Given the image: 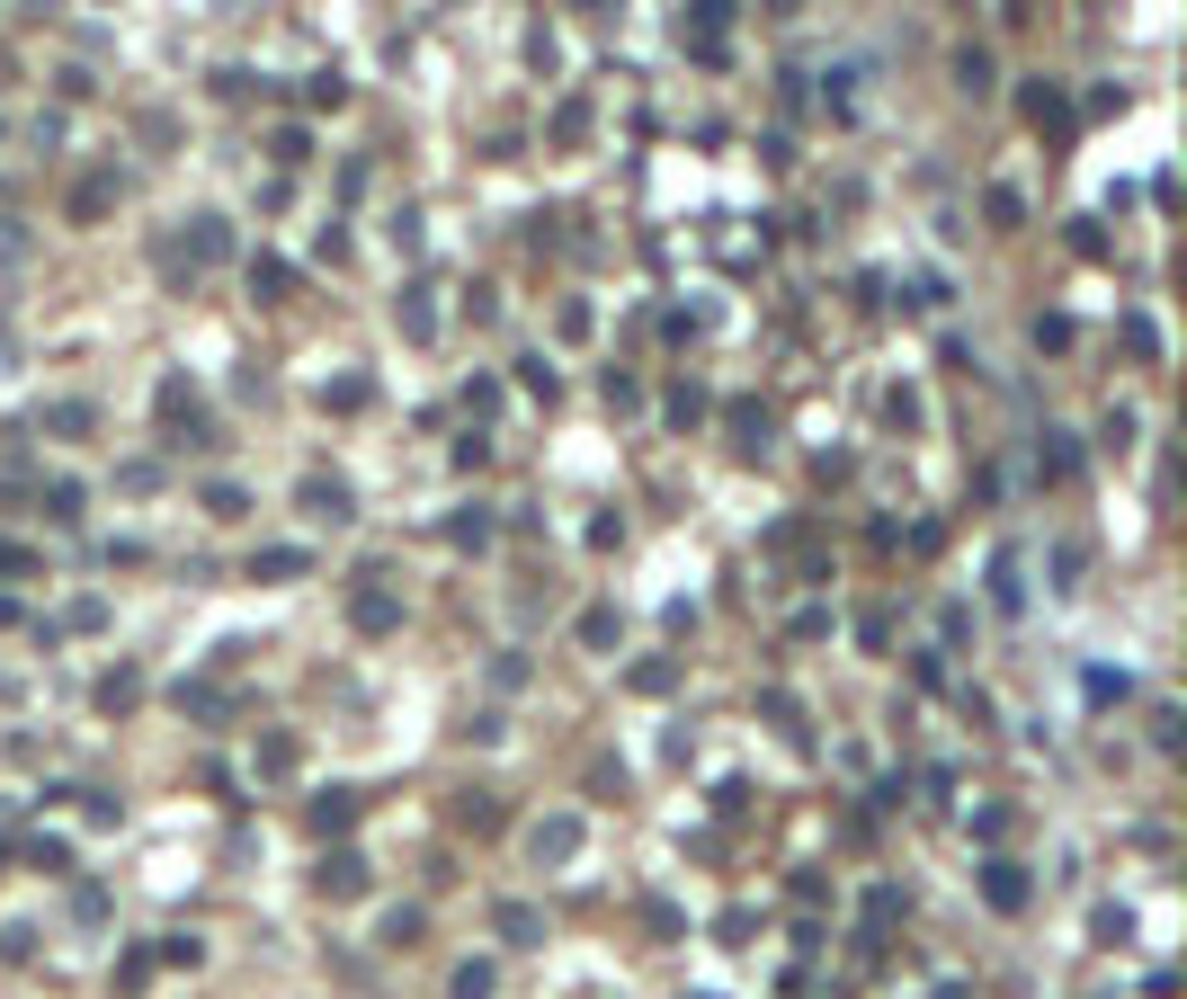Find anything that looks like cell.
Instances as JSON below:
<instances>
[{"label":"cell","instance_id":"1","mask_svg":"<svg viewBox=\"0 0 1187 999\" xmlns=\"http://www.w3.org/2000/svg\"><path fill=\"white\" fill-rule=\"evenodd\" d=\"M295 500H304V518H313V526H349V518H358V500H349V483H321V474H313V483H304Z\"/></svg>","mask_w":1187,"mask_h":999},{"label":"cell","instance_id":"2","mask_svg":"<svg viewBox=\"0 0 1187 999\" xmlns=\"http://www.w3.org/2000/svg\"><path fill=\"white\" fill-rule=\"evenodd\" d=\"M321 893H331V901H349V893H366V856H321Z\"/></svg>","mask_w":1187,"mask_h":999},{"label":"cell","instance_id":"3","mask_svg":"<svg viewBox=\"0 0 1187 999\" xmlns=\"http://www.w3.org/2000/svg\"><path fill=\"white\" fill-rule=\"evenodd\" d=\"M982 893H992L1001 910H1018V901H1027V875H1018L1009 856H992V865H982Z\"/></svg>","mask_w":1187,"mask_h":999},{"label":"cell","instance_id":"4","mask_svg":"<svg viewBox=\"0 0 1187 999\" xmlns=\"http://www.w3.org/2000/svg\"><path fill=\"white\" fill-rule=\"evenodd\" d=\"M393 321H403L411 340H429V330H438V313H429V286H403V295H393Z\"/></svg>","mask_w":1187,"mask_h":999},{"label":"cell","instance_id":"5","mask_svg":"<svg viewBox=\"0 0 1187 999\" xmlns=\"http://www.w3.org/2000/svg\"><path fill=\"white\" fill-rule=\"evenodd\" d=\"M491 919H500V938H509V946H536V938H545V919L527 910V901H500Z\"/></svg>","mask_w":1187,"mask_h":999},{"label":"cell","instance_id":"6","mask_svg":"<svg viewBox=\"0 0 1187 999\" xmlns=\"http://www.w3.org/2000/svg\"><path fill=\"white\" fill-rule=\"evenodd\" d=\"M580 848V813H554V821H536V856H572Z\"/></svg>","mask_w":1187,"mask_h":999},{"label":"cell","instance_id":"7","mask_svg":"<svg viewBox=\"0 0 1187 999\" xmlns=\"http://www.w3.org/2000/svg\"><path fill=\"white\" fill-rule=\"evenodd\" d=\"M295 571H304V545H269L250 563V580H295Z\"/></svg>","mask_w":1187,"mask_h":999},{"label":"cell","instance_id":"8","mask_svg":"<svg viewBox=\"0 0 1187 999\" xmlns=\"http://www.w3.org/2000/svg\"><path fill=\"white\" fill-rule=\"evenodd\" d=\"M956 81L982 99V90H992V54H982V45H964V54H956Z\"/></svg>","mask_w":1187,"mask_h":999},{"label":"cell","instance_id":"9","mask_svg":"<svg viewBox=\"0 0 1187 999\" xmlns=\"http://www.w3.org/2000/svg\"><path fill=\"white\" fill-rule=\"evenodd\" d=\"M196 259H233V232H224V215H196Z\"/></svg>","mask_w":1187,"mask_h":999},{"label":"cell","instance_id":"10","mask_svg":"<svg viewBox=\"0 0 1187 999\" xmlns=\"http://www.w3.org/2000/svg\"><path fill=\"white\" fill-rule=\"evenodd\" d=\"M135 696H144V679H135V670H116V679H99V705H108V714H125Z\"/></svg>","mask_w":1187,"mask_h":999},{"label":"cell","instance_id":"11","mask_svg":"<svg viewBox=\"0 0 1187 999\" xmlns=\"http://www.w3.org/2000/svg\"><path fill=\"white\" fill-rule=\"evenodd\" d=\"M349 821H358L349 794H321V804H313V830H349Z\"/></svg>","mask_w":1187,"mask_h":999},{"label":"cell","instance_id":"12","mask_svg":"<svg viewBox=\"0 0 1187 999\" xmlns=\"http://www.w3.org/2000/svg\"><path fill=\"white\" fill-rule=\"evenodd\" d=\"M992 598H1001V608H1018V598H1027V589H1018V554L992 563Z\"/></svg>","mask_w":1187,"mask_h":999},{"label":"cell","instance_id":"13","mask_svg":"<svg viewBox=\"0 0 1187 999\" xmlns=\"http://www.w3.org/2000/svg\"><path fill=\"white\" fill-rule=\"evenodd\" d=\"M250 286H259V304H278L286 295V269H278V259H250Z\"/></svg>","mask_w":1187,"mask_h":999},{"label":"cell","instance_id":"14","mask_svg":"<svg viewBox=\"0 0 1187 999\" xmlns=\"http://www.w3.org/2000/svg\"><path fill=\"white\" fill-rule=\"evenodd\" d=\"M580 643H589V651H608V643H617V616H608V608H589V616H580Z\"/></svg>","mask_w":1187,"mask_h":999},{"label":"cell","instance_id":"15","mask_svg":"<svg viewBox=\"0 0 1187 999\" xmlns=\"http://www.w3.org/2000/svg\"><path fill=\"white\" fill-rule=\"evenodd\" d=\"M45 429H63V438H81V429H90V402H54V411H45Z\"/></svg>","mask_w":1187,"mask_h":999},{"label":"cell","instance_id":"16","mask_svg":"<svg viewBox=\"0 0 1187 999\" xmlns=\"http://www.w3.org/2000/svg\"><path fill=\"white\" fill-rule=\"evenodd\" d=\"M358 625H366V634H384V625H393V598H384V589H366V598H358Z\"/></svg>","mask_w":1187,"mask_h":999},{"label":"cell","instance_id":"17","mask_svg":"<svg viewBox=\"0 0 1187 999\" xmlns=\"http://www.w3.org/2000/svg\"><path fill=\"white\" fill-rule=\"evenodd\" d=\"M580 125H589V107H580V99H563V107H554V144H580Z\"/></svg>","mask_w":1187,"mask_h":999},{"label":"cell","instance_id":"18","mask_svg":"<svg viewBox=\"0 0 1187 999\" xmlns=\"http://www.w3.org/2000/svg\"><path fill=\"white\" fill-rule=\"evenodd\" d=\"M420 938V910H384V946H411Z\"/></svg>","mask_w":1187,"mask_h":999},{"label":"cell","instance_id":"19","mask_svg":"<svg viewBox=\"0 0 1187 999\" xmlns=\"http://www.w3.org/2000/svg\"><path fill=\"white\" fill-rule=\"evenodd\" d=\"M455 813H465L474 830H491V821H500V804H491V794H455Z\"/></svg>","mask_w":1187,"mask_h":999},{"label":"cell","instance_id":"20","mask_svg":"<svg viewBox=\"0 0 1187 999\" xmlns=\"http://www.w3.org/2000/svg\"><path fill=\"white\" fill-rule=\"evenodd\" d=\"M455 999H491V964H465V973H455Z\"/></svg>","mask_w":1187,"mask_h":999},{"label":"cell","instance_id":"21","mask_svg":"<svg viewBox=\"0 0 1187 999\" xmlns=\"http://www.w3.org/2000/svg\"><path fill=\"white\" fill-rule=\"evenodd\" d=\"M733 429H742V446H768V411H750V402H742V411H733Z\"/></svg>","mask_w":1187,"mask_h":999}]
</instances>
